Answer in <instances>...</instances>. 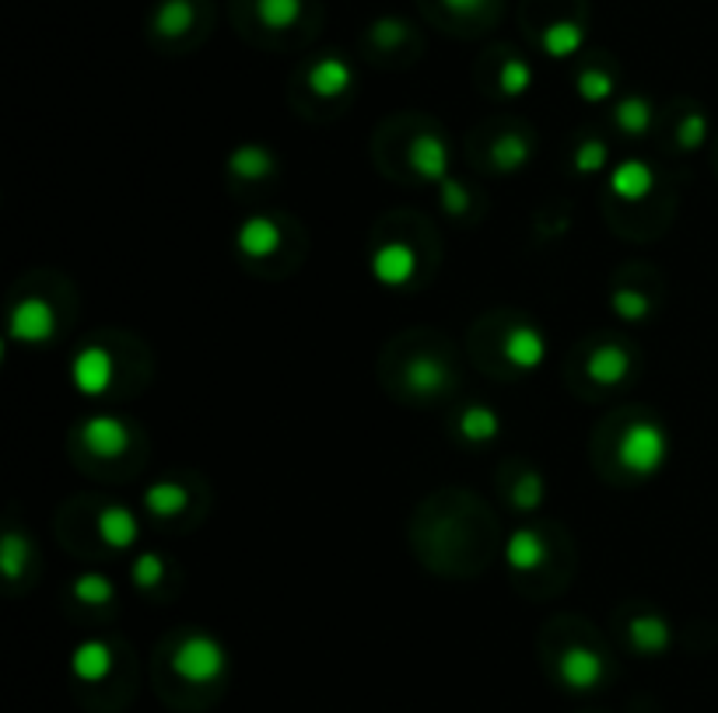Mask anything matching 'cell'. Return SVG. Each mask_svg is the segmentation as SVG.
<instances>
[{
    "label": "cell",
    "instance_id": "10",
    "mask_svg": "<svg viewBox=\"0 0 718 713\" xmlns=\"http://www.w3.org/2000/svg\"><path fill=\"white\" fill-rule=\"evenodd\" d=\"M546 556H551V549H546L540 528L522 525V528H516L512 535H508V543H505V564L516 577L537 573L546 564Z\"/></svg>",
    "mask_w": 718,
    "mask_h": 713
},
{
    "label": "cell",
    "instance_id": "32",
    "mask_svg": "<svg viewBox=\"0 0 718 713\" xmlns=\"http://www.w3.org/2000/svg\"><path fill=\"white\" fill-rule=\"evenodd\" d=\"M610 161V151L603 141H582L578 151H575V171L582 176H593V171H603Z\"/></svg>",
    "mask_w": 718,
    "mask_h": 713
},
{
    "label": "cell",
    "instance_id": "21",
    "mask_svg": "<svg viewBox=\"0 0 718 713\" xmlns=\"http://www.w3.org/2000/svg\"><path fill=\"white\" fill-rule=\"evenodd\" d=\"M628 640L641 654H663L670 647V626L659 615H634L628 626Z\"/></svg>",
    "mask_w": 718,
    "mask_h": 713
},
{
    "label": "cell",
    "instance_id": "4",
    "mask_svg": "<svg viewBox=\"0 0 718 713\" xmlns=\"http://www.w3.org/2000/svg\"><path fill=\"white\" fill-rule=\"evenodd\" d=\"M78 445L88 458L96 461H117L134 445V431L126 427V420L112 413H96L78 427Z\"/></svg>",
    "mask_w": 718,
    "mask_h": 713
},
{
    "label": "cell",
    "instance_id": "6",
    "mask_svg": "<svg viewBox=\"0 0 718 713\" xmlns=\"http://www.w3.org/2000/svg\"><path fill=\"white\" fill-rule=\"evenodd\" d=\"M368 269H372L375 283L393 287L396 291V287H407L418 277V253H413L407 242H383L372 248Z\"/></svg>",
    "mask_w": 718,
    "mask_h": 713
},
{
    "label": "cell",
    "instance_id": "1",
    "mask_svg": "<svg viewBox=\"0 0 718 713\" xmlns=\"http://www.w3.org/2000/svg\"><path fill=\"white\" fill-rule=\"evenodd\" d=\"M670 458V437L652 416H638L617 437V461L631 476H655Z\"/></svg>",
    "mask_w": 718,
    "mask_h": 713
},
{
    "label": "cell",
    "instance_id": "35",
    "mask_svg": "<svg viewBox=\"0 0 718 713\" xmlns=\"http://www.w3.org/2000/svg\"><path fill=\"white\" fill-rule=\"evenodd\" d=\"M533 88V70H529L522 60H508L501 67V91L505 94H526Z\"/></svg>",
    "mask_w": 718,
    "mask_h": 713
},
{
    "label": "cell",
    "instance_id": "14",
    "mask_svg": "<svg viewBox=\"0 0 718 713\" xmlns=\"http://www.w3.org/2000/svg\"><path fill=\"white\" fill-rule=\"evenodd\" d=\"M96 528H99L102 546L112 549V553H126V549H134V546H137V538H141V522H137V514H134V511H126V508H120V504L102 508Z\"/></svg>",
    "mask_w": 718,
    "mask_h": 713
},
{
    "label": "cell",
    "instance_id": "12",
    "mask_svg": "<svg viewBox=\"0 0 718 713\" xmlns=\"http://www.w3.org/2000/svg\"><path fill=\"white\" fill-rule=\"evenodd\" d=\"M404 385L421 399H434L442 396L452 385V368H445V360H439L434 354H418L404 371Z\"/></svg>",
    "mask_w": 718,
    "mask_h": 713
},
{
    "label": "cell",
    "instance_id": "26",
    "mask_svg": "<svg viewBox=\"0 0 718 713\" xmlns=\"http://www.w3.org/2000/svg\"><path fill=\"white\" fill-rule=\"evenodd\" d=\"M543 497H546L543 476L533 472V469H526V472L516 479V487L508 490V500H512L516 511H537V508L543 504Z\"/></svg>",
    "mask_w": 718,
    "mask_h": 713
},
{
    "label": "cell",
    "instance_id": "17",
    "mask_svg": "<svg viewBox=\"0 0 718 713\" xmlns=\"http://www.w3.org/2000/svg\"><path fill=\"white\" fill-rule=\"evenodd\" d=\"M190 508V493L179 487L176 479H158L144 490V511L155 517V522H176V517Z\"/></svg>",
    "mask_w": 718,
    "mask_h": 713
},
{
    "label": "cell",
    "instance_id": "23",
    "mask_svg": "<svg viewBox=\"0 0 718 713\" xmlns=\"http://www.w3.org/2000/svg\"><path fill=\"white\" fill-rule=\"evenodd\" d=\"M32 560V543L22 532H8L4 535V546H0V567H4L8 581H22V573Z\"/></svg>",
    "mask_w": 718,
    "mask_h": 713
},
{
    "label": "cell",
    "instance_id": "18",
    "mask_svg": "<svg viewBox=\"0 0 718 713\" xmlns=\"http://www.w3.org/2000/svg\"><path fill=\"white\" fill-rule=\"evenodd\" d=\"M229 171L239 182H267L277 171V158L263 144H242L229 154Z\"/></svg>",
    "mask_w": 718,
    "mask_h": 713
},
{
    "label": "cell",
    "instance_id": "31",
    "mask_svg": "<svg viewBox=\"0 0 718 713\" xmlns=\"http://www.w3.org/2000/svg\"><path fill=\"white\" fill-rule=\"evenodd\" d=\"M439 203H442V210L449 218H466L470 214V192H466V186L460 182V179H445V182H439Z\"/></svg>",
    "mask_w": 718,
    "mask_h": 713
},
{
    "label": "cell",
    "instance_id": "19",
    "mask_svg": "<svg viewBox=\"0 0 718 713\" xmlns=\"http://www.w3.org/2000/svg\"><path fill=\"white\" fill-rule=\"evenodd\" d=\"M70 671H74V679H81L88 686L109 679V671H112V647L106 640H85V644H78V647H74V654H70Z\"/></svg>",
    "mask_w": 718,
    "mask_h": 713
},
{
    "label": "cell",
    "instance_id": "28",
    "mask_svg": "<svg viewBox=\"0 0 718 713\" xmlns=\"http://www.w3.org/2000/svg\"><path fill=\"white\" fill-rule=\"evenodd\" d=\"M582 46V29L572 22H557L543 32V49L551 56H572Z\"/></svg>",
    "mask_w": 718,
    "mask_h": 713
},
{
    "label": "cell",
    "instance_id": "22",
    "mask_svg": "<svg viewBox=\"0 0 718 713\" xmlns=\"http://www.w3.org/2000/svg\"><path fill=\"white\" fill-rule=\"evenodd\" d=\"M74 602H81L88 609H102L109 602H117V588L109 584V577L102 573H81V577H74Z\"/></svg>",
    "mask_w": 718,
    "mask_h": 713
},
{
    "label": "cell",
    "instance_id": "36",
    "mask_svg": "<svg viewBox=\"0 0 718 713\" xmlns=\"http://www.w3.org/2000/svg\"><path fill=\"white\" fill-rule=\"evenodd\" d=\"M705 133H708L705 115H687V120L680 123V130H676V144L687 147V151H694V147L705 144Z\"/></svg>",
    "mask_w": 718,
    "mask_h": 713
},
{
    "label": "cell",
    "instance_id": "16",
    "mask_svg": "<svg viewBox=\"0 0 718 713\" xmlns=\"http://www.w3.org/2000/svg\"><path fill=\"white\" fill-rule=\"evenodd\" d=\"M351 81H354V74L340 56H323V60H316L309 67V88H312L316 99H323V102L344 99Z\"/></svg>",
    "mask_w": 718,
    "mask_h": 713
},
{
    "label": "cell",
    "instance_id": "8",
    "mask_svg": "<svg viewBox=\"0 0 718 713\" xmlns=\"http://www.w3.org/2000/svg\"><path fill=\"white\" fill-rule=\"evenodd\" d=\"M557 676L561 682L575 689V692H589L603 682V676H607V661L599 658V654L593 647H582V644H572L568 650L561 654V661H557Z\"/></svg>",
    "mask_w": 718,
    "mask_h": 713
},
{
    "label": "cell",
    "instance_id": "37",
    "mask_svg": "<svg viewBox=\"0 0 718 713\" xmlns=\"http://www.w3.org/2000/svg\"><path fill=\"white\" fill-rule=\"evenodd\" d=\"M445 4H449L452 11H460V14H470V11H477L484 0H445Z\"/></svg>",
    "mask_w": 718,
    "mask_h": 713
},
{
    "label": "cell",
    "instance_id": "11",
    "mask_svg": "<svg viewBox=\"0 0 718 713\" xmlns=\"http://www.w3.org/2000/svg\"><path fill=\"white\" fill-rule=\"evenodd\" d=\"M410 168L418 171L424 182H445L449 179V147L439 133H418L410 144Z\"/></svg>",
    "mask_w": 718,
    "mask_h": 713
},
{
    "label": "cell",
    "instance_id": "5",
    "mask_svg": "<svg viewBox=\"0 0 718 713\" xmlns=\"http://www.w3.org/2000/svg\"><path fill=\"white\" fill-rule=\"evenodd\" d=\"M70 381L81 396H106L117 381V360L106 350L102 343H88L78 350V357L70 360Z\"/></svg>",
    "mask_w": 718,
    "mask_h": 713
},
{
    "label": "cell",
    "instance_id": "7",
    "mask_svg": "<svg viewBox=\"0 0 718 713\" xmlns=\"http://www.w3.org/2000/svg\"><path fill=\"white\" fill-rule=\"evenodd\" d=\"M280 245H285V231L267 214L245 218L235 231V248L253 263H267L270 256L280 253Z\"/></svg>",
    "mask_w": 718,
    "mask_h": 713
},
{
    "label": "cell",
    "instance_id": "9",
    "mask_svg": "<svg viewBox=\"0 0 718 713\" xmlns=\"http://www.w3.org/2000/svg\"><path fill=\"white\" fill-rule=\"evenodd\" d=\"M501 354L512 368L537 371L546 360V336L537 330V325H512V330L501 336Z\"/></svg>",
    "mask_w": 718,
    "mask_h": 713
},
{
    "label": "cell",
    "instance_id": "3",
    "mask_svg": "<svg viewBox=\"0 0 718 713\" xmlns=\"http://www.w3.org/2000/svg\"><path fill=\"white\" fill-rule=\"evenodd\" d=\"M60 333V319H56L53 304L40 294L18 298L8 312V339L25 346H43Z\"/></svg>",
    "mask_w": 718,
    "mask_h": 713
},
{
    "label": "cell",
    "instance_id": "27",
    "mask_svg": "<svg viewBox=\"0 0 718 713\" xmlns=\"http://www.w3.org/2000/svg\"><path fill=\"white\" fill-rule=\"evenodd\" d=\"M259 22L270 29H291L301 18V0H259Z\"/></svg>",
    "mask_w": 718,
    "mask_h": 713
},
{
    "label": "cell",
    "instance_id": "34",
    "mask_svg": "<svg viewBox=\"0 0 718 713\" xmlns=\"http://www.w3.org/2000/svg\"><path fill=\"white\" fill-rule=\"evenodd\" d=\"M190 22H194V8L186 4V0H168V4L162 8V14H158V29L168 32V35H179Z\"/></svg>",
    "mask_w": 718,
    "mask_h": 713
},
{
    "label": "cell",
    "instance_id": "2",
    "mask_svg": "<svg viewBox=\"0 0 718 713\" xmlns=\"http://www.w3.org/2000/svg\"><path fill=\"white\" fill-rule=\"evenodd\" d=\"M173 671L190 686H211L229 671V654L211 633H190L173 650Z\"/></svg>",
    "mask_w": 718,
    "mask_h": 713
},
{
    "label": "cell",
    "instance_id": "29",
    "mask_svg": "<svg viewBox=\"0 0 718 713\" xmlns=\"http://www.w3.org/2000/svg\"><path fill=\"white\" fill-rule=\"evenodd\" d=\"M614 312L623 319V322H641L649 312H652V301L641 294V291H631V287H620L614 291V301H610Z\"/></svg>",
    "mask_w": 718,
    "mask_h": 713
},
{
    "label": "cell",
    "instance_id": "25",
    "mask_svg": "<svg viewBox=\"0 0 718 713\" xmlns=\"http://www.w3.org/2000/svg\"><path fill=\"white\" fill-rule=\"evenodd\" d=\"M490 161H495V168L501 171H516L529 161V141L522 137V133H505V137H498V144L490 147Z\"/></svg>",
    "mask_w": 718,
    "mask_h": 713
},
{
    "label": "cell",
    "instance_id": "30",
    "mask_svg": "<svg viewBox=\"0 0 718 713\" xmlns=\"http://www.w3.org/2000/svg\"><path fill=\"white\" fill-rule=\"evenodd\" d=\"M130 577H134L137 588H155L165 581V560L158 553H137L134 567H130Z\"/></svg>",
    "mask_w": 718,
    "mask_h": 713
},
{
    "label": "cell",
    "instance_id": "15",
    "mask_svg": "<svg viewBox=\"0 0 718 713\" xmlns=\"http://www.w3.org/2000/svg\"><path fill=\"white\" fill-rule=\"evenodd\" d=\"M652 189H655V171L641 158H628L610 171V192L623 203H641Z\"/></svg>",
    "mask_w": 718,
    "mask_h": 713
},
{
    "label": "cell",
    "instance_id": "24",
    "mask_svg": "<svg viewBox=\"0 0 718 713\" xmlns=\"http://www.w3.org/2000/svg\"><path fill=\"white\" fill-rule=\"evenodd\" d=\"M614 120L628 137H641V133H649L652 126V105L645 99H623L614 109Z\"/></svg>",
    "mask_w": 718,
    "mask_h": 713
},
{
    "label": "cell",
    "instance_id": "20",
    "mask_svg": "<svg viewBox=\"0 0 718 713\" xmlns=\"http://www.w3.org/2000/svg\"><path fill=\"white\" fill-rule=\"evenodd\" d=\"M456 431L463 441H470V445H490V441L501 434V416L490 406H484V402H474V406H466L460 413Z\"/></svg>",
    "mask_w": 718,
    "mask_h": 713
},
{
    "label": "cell",
    "instance_id": "33",
    "mask_svg": "<svg viewBox=\"0 0 718 713\" xmlns=\"http://www.w3.org/2000/svg\"><path fill=\"white\" fill-rule=\"evenodd\" d=\"M578 94H582L585 102H607L610 94H614V77L599 74V70H582Z\"/></svg>",
    "mask_w": 718,
    "mask_h": 713
},
{
    "label": "cell",
    "instance_id": "13",
    "mask_svg": "<svg viewBox=\"0 0 718 713\" xmlns=\"http://www.w3.org/2000/svg\"><path fill=\"white\" fill-rule=\"evenodd\" d=\"M585 375H589L603 389H614V385H623L631 375V350L620 343H603L585 360Z\"/></svg>",
    "mask_w": 718,
    "mask_h": 713
}]
</instances>
